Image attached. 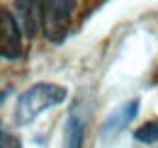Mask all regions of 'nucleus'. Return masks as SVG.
Returning <instances> with one entry per match:
<instances>
[{
	"mask_svg": "<svg viewBox=\"0 0 158 148\" xmlns=\"http://www.w3.org/2000/svg\"><path fill=\"white\" fill-rule=\"evenodd\" d=\"M68 97V90L56 83H34L32 88H27L24 92L17 97L15 109H12V124L15 126H27L32 124L39 114L46 109L61 105Z\"/></svg>",
	"mask_w": 158,
	"mask_h": 148,
	"instance_id": "f257e3e1",
	"label": "nucleus"
},
{
	"mask_svg": "<svg viewBox=\"0 0 158 148\" xmlns=\"http://www.w3.org/2000/svg\"><path fill=\"white\" fill-rule=\"evenodd\" d=\"M76 12V2L68 0H46L41 2V29L44 37L54 44H61L71 32V19Z\"/></svg>",
	"mask_w": 158,
	"mask_h": 148,
	"instance_id": "f03ea898",
	"label": "nucleus"
},
{
	"mask_svg": "<svg viewBox=\"0 0 158 148\" xmlns=\"http://www.w3.org/2000/svg\"><path fill=\"white\" fill-rule=\"evenodd\" d=\"M22 27L17 24L15 15L10 10H2L0 12V56L5 61H17L22 56Z\"/></svg>",
	"mask_w": 158,
	"mask_h": 148,
	"instance_id": "7ed1b4c3",
	"label": "nucleus"
},
{
	"mask_svg": "<svg viewBox=\"0 0 158 148\" xmlns=\"http://www.w3.org/2000/svg\"><path fill=\"white\" fill-rule=\"evenodd\" d=\"M136 114H139V100H131V102L119 105L117 109L110 112V117L105 119V124H102V129H100V138H102V141L114 138L117 134H122V131L134 121Z\"/></svg>",
	"mask_w": 158,
	"mask_h": 148,
	"instance_id": "20e7f679",
	"label": "nucleus"
},
{
	"mask_svg": "<svg viewBox=\"0 0 158 148\" xmlns=\"http://www.w3.org/2000/svg\"><path fill=\"white\" fill-rule=\"evenodd\" d=\"M12 7V15L22 27L24 37L34 39L37 29H41V2H15Z\"/></svg>",
	"mask_w": 158,
	"mask_h": 148,
	"instance_id": "39448f33",
	"label": "nucleus"
},
{
	"mask_svg": "<svg viewBox=\"0 0 158 148\" xmlns=\"http://www.w3.org/2000/svg\"><path fill=\"white\" fill-rule=\"evenodd\" d=\"M83 141H85V117L78 109H71L63 126V148H83Z\"/></svg>",
	"mask_w": 158,
	"mask_h": 148,
	"instance_id": "423d86ee",
	"label": "nucleus"
},
{
	"mask_svg": "<svg viewBox=\"0 0 158 148\" xmlns=\"http://www.w3.org/2000/svg\"><path fill=\"white\" fill-rule=\"evenodd\" d=\"M134 141L143 143V146H153L158 143V121H146L134 131Z\"/></svg>",
	"mask_w": 158,
	"mask_h": 148,
	"instance_id": "0eeeda50",
	"label": "nucleus"
},
{
	"mask_svg": "<svg viewBox=\"0 0 158 148\" xmlns=\"http://www.w3.org/2000/svg\"><path fill=\"white\" fill-rule=\"evenodd\" d=\"M0 143H2L0 148H22L20 138H17L15 134H10L7 129H2V134H0Z\"/></svg>",
	"mask_w": 158,
	"mask_h": 148,
	"instance_id": "6e6552de",
	"label": "nucleus"
}]
</instances>
